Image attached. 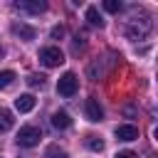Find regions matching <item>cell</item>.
<instances>
[{"label":"cell","mask_w":158,"mask_h":158,"mask_svg":"<svg viewBox=\"0 0 158 158\" xmlns=\"http://www.w3.org/2000/svg\"><path fill=\"white\" fill-rule=\"evenodd\" d=\"M15 10L40 15V12H44V10H47V2H42V0H17V2H15Z\"/></svg>","instance_id":"277c9868"},{"label":"cell","mask_w":158,"mask_h":158,"mask_svg":"<svg viewBox=\"0 0 158 158\" xmlns=\"http://www.w3.org/2000/svg\"><path fill=\"white\" fill-rule=\"evenodd\" d=\"M40 62H42L44 67H59V64L64 62V54H62L59 47H44V49L40 52Z\"/></svg>","instance_id":"3957f363"},{"label":"cell","mask_w":158,"mask_h":158,"mask_svg":"<svg viewBox=\"0 0 158 158\" xmlns=\"http://www.w3.org/2000/svg\"><path fill=\"white\" fill-rule=\"evenodd\" d=\"M12 32H15L17 37H22V40H35V30H32L30 25H22V22H15V25H12Z\"/></svg>","instance_id":"9c48e42d"},{"label":"cell","mask_w":158,"mask_h":158,"mask_svg":"<svg viewBox=\"0 0 158 158\" xmlns=\"http://www.w3.org/2000/svg\"><path fill=\"white\" fill-rule=\"evenodd\" d=\"M12 81H15V72H12V69H5V72H0V89H7Z\"/></svg>","instance_id":"8fae6325"},{"label":"cell","mask_w":158,"mask_h":158,"mask_svg":"<svg viewBox=\"0 0 158 158\" xmlns=\"http://www.w3.org/2000/svg\"><path fill=\"white\" fill-rule=\"evenodd\" d=\"M44 158H67V153H64L59 146H49V148L44 151Z\"/></svg>","instance_id":"4fadbf2b"},{"label":"cell","mask_w":158,"mask_h":158,"mask_svg":"<svg viewBox=\"0 0 158 158\" xmlns=\"http://www.w3.org/2000/svg\"><path fill=\"white\" fill-rule=\"evenodd\" d=\"M116 158H138V156H136L133 151H118V153H116Z\"/></svg>","instance_id":"ac0fdd59"},{"label":"cell","mask_w":158,"mask_h":158,"mask_svg":"<svg viewBox=\"0 0 158 158\" xmlns=\"http://www.w3.org/2000/svg\"><path fill=\"white\" fill-rule=\"evenodd\" d=\"M52 126L59 128V131H62V128H69V126H72L69 114H67V111H54V114H52Z\"/></svg>","instance_id":"ba28073f"},{"label":"cell","mask_w":158,"mask_h":158,"mask_svg":"<svg viewBox=\"0 0 158 158\" xmlns=\"http://www.w3.org/2000/svg\"><path fill=\"white\" fill-rule=\"evenodd\" d=\"M101 116H104V111H101V106H99V101L91 96V99H86V118L89 121H101Z\"/></svg>","instance_id":"52a82bcc"},{"label":"cell","mask_w":158,"mask_h":158,"mask_svg":"<svg viewBox=\"0 0 158 158\" xmlns=\"http://www.w3.org/2000/svg\"><path fill=\"white\" fill-rule=\"evenodd\" d=\"M40 138H42V133H40V128H37V126H22V128L17 131V143H20V146H25V148L37 146V143H40Z\"/></svg>","instance_id":"7a4b0ae2"},{"label":"cell","mask_w":158,"mask_h":158,"mask_svg":"<svg viewBox=\"0 0 158 158\" xmlns=\"http://www.w3.org/2000/svg\"><path fill=\"white\" fill-rule=\"evenodd\" d=\"M15 109H17L20 114L32 111V109H35V96H32V94H20V96L15 99Z\"/></svg>","instance_id":"8992f818"},{"label":"cell","mask_w":158,"mask_h":158,"mask_svg":"<svg viewBox=\"0 0 158 158\" xmlns=\"http://www.w3.org/2000/svg\"><path fill=\"white\" fill-rule=\"evenodd\" d=\"M62 35H64V27H62V25H57V27H52V37H54V40H59Z\"/></svg>","instance_id":"e0dca14e"},{"label":"cell","mask_w":158,"mask_h":158,"mask_svg":"<svg viewBox=\"0 0 158 158\" xmlns=\"http://www.w3.org/2000/svg\"><path fill=\"white\" fill-rule=\"evenodd\" d=\"M86 146H89L91 151H101V148H104V141L96 138V136H89V138H86Z\"/></svg>","instance_id":"5bb4252c"},{"label":"cell","mask_w":158,"mask_h":158,"mask_svg":"<svg viewBox=\"0 0 158 158\" xmlns=\"http://www.w3.org/2000/svg\"><path fill=\"white\" fill-rule=\"evenodd\" d=\"M116 138L118 141H136L138 138V128L136 126H131V123H123V126H116Z\"/></svg>","instance_id":"5b68a950"},{"label":"cell","mask_w":158,"mask_h":158,"mask_svg":"<svg viewBox=\"0 0 158 158\" xmlns=\"http://www.w3.org/2000/svg\"><path fill=\"white\" fill-rule=\"evenodd\" d=\"M12 123H15L12 114H10L7 109H0V131H10V128H12Z\"/></svg>","instance_id":"30bf717a"},{"label":"cell","mask_w":158,"mask_h":158,"mask_svg":"<svg viewBox=\"0 0 158 158\" xmlns=\"http://www.w3.org/2000/svg\"><path fill=\"white\" fill-rule=\"evenodd\" d=\"M77 89H79V79H77L74 72H67V74L59 77V81H57V91H59L62 96H74Z\"/></svg>","instance_id":"6da1fadb"},{"label":"cell","mask_w":158,"mask_h":158,"mask_svg":"<svg viewBox=\"0 0 158 158\" xmlns=\"http://www.w3.org/2000/svg\"><path fill=\"white\" fill-rule=\"evenodd\" d=\"M0 54H2V49H0Z\"/></svg>","instance_id":"d6986e66"},{"label":"cell","mask_w":158,"mask_h":158,"mask_svg":"<svg viewBox=\"0 0 158 158\" xmlns=\"http://www.w3.org/2000/svg\"><path fill=\"white\" fill-rule=\"evenodd\" d=\"M86 20H89L91 25H99V27L104 25V20H101V15H99L96 7H86Z\"/></svg>","instance_id":"7c38bea8"},{"label":"cell","mask_w":158,"mask_h":158,"mask_svg":"<svg viewBox=\"0 0 158 158\" xmlns=\"http://www.w3.org/2000/svg\"><path fill=\"white\" fill-rule=\"evenodd\" d=\"M104 10H109V12H118V10H121V2H118V0H104Z\"/></svg>","instance_id":"2e32d148"},{"label":"cell","mask_w":158,"mask_h":158,"mask_svg":"<svg viewBox=\"0 0 158 158\" xmlns=\"http://www.w3.org/2000/svg\"><path fill=\"white\" fill-rule=\"evenodd\" d=\"M27 84L30 86H44V77L42 74H30L27 77Z\"/></svg>","instance_id":"9a60e30c"}]
</instances>
